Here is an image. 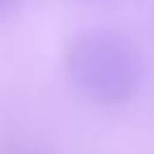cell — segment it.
I'll return each instance as SVG.
<instances>
[{"instance_id":"cell-2","label":"cell","mask_w":154,"mask_h":154,"mask_svg":"<svg viewBox=\"0 0 154 154\" xmlns=\"http://www.w3.org/2000/svg\"><path fill=\"white\" fill-rule=\"evenodd\" d=\"M17 5V0H0V14H5L7 10H12Z\"/></svg>"},{"instance_id":"cell-1","label":"cell","mask_w":154,"mask_h":154,"mask_svg":"<svg viewBox=\"0 0 154 154\" xmlns=\"http://www.w3.org/2000/svg\"><path fill=\"white\" fill-rule=\"evenodd\" d=\"M70 84L96 106H125L144 87L147 63L140 46L118 29H87L65 48Z\"/></svg>"}]
</instances>
